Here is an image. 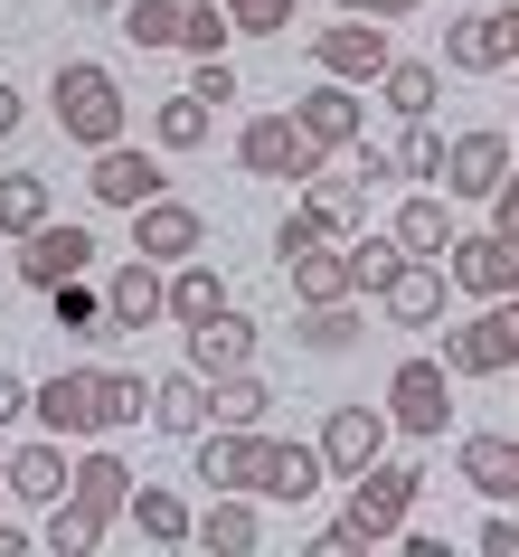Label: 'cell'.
I'll use <instances>...</instances> for the list:
<instances>
[{
    "label": "cell",
    "instance_id": "23",
    "mask_svg": "<svg viewBox=\"0 0 519 557\" xmlns=\"http://www.w3.org/2000/svg\"><path fill=\"white\" fill-rule=\"evenodd\" d=\"M444 369H454V379H501V369H510V341H501V322H491V302L472 312V322L444 331Z\"/></svg>",
    "mask_w": 519,
    "mask_h": 557
},
{
    "label": "cell",
    "instance_id": "9",
    "mask_svg": "<svg viewBox=\"0 0 519 557\" xmlns=\"http://www.w3.org/2000/svg\"><path fill=\"white\" fill-rule=\"evenodd\" d=\"M444 274H454V294H472V302H501V294H519V236H501V227H482V236H454Z\"/></svg>",
    "mask_w": 519,
    "mask_h": 557
},
{
    "label": "cell",
    "instance_id": "18",
    "mask_svg": "<svg viewBox=\"0 0 519 557\" xmlns=\"http://www.w3.org/2000/svg\"><path fill=\"white\" fill-rule=\"evenodd\" d=\"M321 482H331V454H321V444H302V435L274 444V435H264V463H256V492L264 500H293V510H302Z\"/></svg>",
    "mask_w": 519,
    "mask_h": 557
},
{
    "label": "cell",
    "instance_id": "3",
    "mask_svg": "<svg viewBox=\"0 0 519 557\" xmlns=\"http://www.w3.org/2000/svg\"><path fill=\"white\" fill-rule=\"evenodd\" d=\"M387 425L416 444H434L454 425V369L444 359H397V379H387Z\"/></svg>",
    "mask_w": 519,
    "mask_h": 557
},
{
    "label": "cell",
    "instance_id": "34",
    "mask_svg": "<svg viewBox=\"0 0 519 557\" xmlns=\"http://www.w3.org/2000/svg\"><path fill=\"white\" fill-rule=\"evenodd\" d=\"M76 500L86 510H104V520H123V500H133V472H123V454H76Z\"/></svg>",
    "mask_w": 519,
    "mask_h": 557
},
{
    "label": "cell",
    "instance_id": "30",
    "mask_svg": "<svg viewBox=\"0 0 519 557\" xmlns=\"http://www.w3.org/2000/svg\"><path fill=\"white\" fill-rule=\"evenodd\" d=\"M454 208H444V199H434V189H416V199H406L397 208V246H406V256H454Z\"/></svg>",
    "mask_w": 519,
    "mask_h": 557
},
{
    "label": "cell",
    "instance_id": "29",
    "mask_svg": "<svg viewBox=\"0 0 519 557\" xmlns=\"http://www.w3.org/2000/svg\"><path fill=\"white\" fill-rule=\"evenodd\" d=\"M378 95H387V114H397V123H425L434 95H444V66H434V58H397L387 76H378Z\"/></svg>",
    "mask_w": 519,
    "mask_h": 557
},
{
    "label": "cell",
    "instance_id": "12",
    "mask_svg": "<svg viewBox=\"0 0 519 557\" xmlns=\"http://www.w3.org/2000/svg\"><path fill=\"white\" fill-rule=\"evenodd\" d=\"M444 284H454L444 256H406L397 274L378 284V312H387L397 331H434V322H444Z\"/></svg>",
    "mask_w": 519,
    "mask_h": 557
},
{
    "label": "cell",
    "instance_id": "46",
    "mask_svg": "<svg viewBox=\"0 0 519 557\" xmlns=\"http://www.w3.org/2000/svg\"><path fill=\"white\" fill-rule=\"evenodd\" d=\"M491 227H501V236H519V161H510V180L491 189Z\"/></svg>",
    "mask_w": 519,
    "mask_h": 557
},
{
    "label": "cell",
    "instance_id": "48",
    "mask_svg": "<svg viewBox=\"0 0 519 557\" xmlns=\"http://www.w3.org/2000/svg\"><path fill=\"white\" fill-rule=\"evenodd\" d=\"M20 416H29V379H20V369H0V425H20Z\"/></svg>",
    "mask_w": 519,
    "mask_h": 557
},
{
    "label": "cell",
    "instance_id": "11",
    "mask_svg": "<svg viewBox=\"0 0 519 557\" xmlns=\"http://www.w3.org/2000/svg\"><path fill=\"white\" fill-rule=\"evenodd\" d=\"M104 312H114V331H151V322H171V264L123 256L114 274H104Z\"/></svg>",
    "mask_w": 519,
    "mask_h": 557
},
{
    "label": "cell",
    "instance_id": "6",
    "mask_svg": "<svg viewBox=\"0 0 519 557\" xmlns=\"http://www.w3.org/2000/svg\"><path fill=\"white\" fill-rule=\"evenodd\" d=\"M312 66H321V76H341V86H378V76L397 66V48H387V29H369V20L349 10V20L312 29Z\"/></svg>",
    "mask_w": 519,
    "mask_h": 557
},
{
    "label": "cell",
    "instance_id": "10",
    "mask_svg": "<svg viewBox=\"0 0 519 557\" xmlns=\"http://www.w3.org/2000/svg\"><path fill=\"white\" fill-rule=\"evenodd\" d=\"M208 246V218L189 199H171V189H161V199H143L133 208V256H151V264H189Z\"/></svg>",
    "mask_w": 519,
    "mask_h": 557
},
{
    "label": "cell",
    "instance_id": "13",
    "mask_svg": "<svg viewBox=\"0 0 519 557\" xmlns=\"http://www.w3.org/2000/svg\"><path fill=\"white\" fill-rule=\"evenodd\" d=\"M293 123L312 133L321 151H359V133H369V104H359V86H341V76H321V86L293 95Z\"/></svg>",
    "mask_w": 519,
    "mask_h": 557
},
{
    "label": "cell",
    "instance_id": "8",
    "mask_svg": "<svg viewBox=\"0 0 519 557\" xmlns=\"http://www.w3.org/2000/svg\"><path fill=\"white\" fill-rule=\"evenodd\" d=\"M29 416L48 435H104V369H58V379H38Z\"/></svg>",
    "mask_w": 519,
    "mask_h": 557
},
{
    "label": "cell",
    "instance_id": "58",
    "mask_svg": "<svg viewBox=\"0 0 519 557\" xmlns=\"http://www.w3.org/2000/svg\"><path fill=\"white\" fill-rule=\"evenodd\" d=\"M510 143H519V133H510Z\"/></svg>",
    "mask_w": 519,
    "mask_h": 557
},
{
    "label": "cell",
    "instance_id": "49",
    "mask_svg": "<svg viewBox=\"0 0 519 557\" xmlns=\"http://www.w3.org/2000/svg\"><path fill=\"white\" fill-rule=\"evenodd\" d=\"M482 557H519V520H482Z\"/></svg>",
    "mask_w": 519,
    "mask_h": 557
},
{
    "label": "cell",
    "instance_id": "42",
    "mask_svg": "<svg viewBox=\"0 0 519 557\" xmlns=\"http://www.w3.org/2000/svg\"><path fill=\"white\" fill-rule=\"evenodd\" d=\"M227 38H236L227 10H218V0H189V38H180V48H189V58H218Z\"/></svg>",
    "mask_w": 519,
    "mask_h": 557
},
{
    "label": "cell",
    "instance_id": "33",
    "mask_svg": "<svg viewBox=\"0 0 519 557\" xmlns=\"http://www.w3.org/2000/svg\"><path fill=\"white\" fill-rule=\"evenodd\" d=\"M264 407H274V387H264L256 369H227V379H208V425H264Z\"/></svg>",
    "mask_w": 519,
    "mask_h": 557
},
{
    "label": "cell",
    "instance_id": "31",
    "mask_svg": "<svg viewBox=\"0 0 519 557\" xmlns=\"http://www.w3.org/2000/svg\"><path fill=\"white\" fill-rule=\"evenodd\" d=\"M58 218V199H48V171H10L0 180V236H38Z\"/></svg>",
    "mask_w": 519,
    "mask_h": 557
},
{
    "label": "cell",
    "instance_id": "25",
    "mask_svg": "<svg viewBox=\"0 0 519 557\" xmlns=\"http://www.w3.org/2000/svg\"><path fill=\"white\" fill-rule=\"evenodd\" d=\"M454 472L472 482V492H491V500H519V444L510 435H462L454 444Z\"/></svg>",
    "mask_w": 519,
    "mask_h": 557
},
{
    "label": "cell",
    "instance_id": "5",
    "mask_svg": "<svg viewBox=\"0 0 519 557\" xmlns=\"http://www.w3.org/2000/svg\"><path fill=\"white\" fill-rule=\"evenodd\" d=\"M519 143L501 133V123H472V133H454L444 143V199H491L501 180H510Z\"/></svg>",
    "mask_w": 519,
    "mask_h": 557
},
{
    "label": "cell",
    "instance_id": "43",
    "mask_svg": "<svg viewBox=\"0 0 519 557\" xmlns=\"http://www.w3.org/2000/svg\"><path fill=\"white\" fill-rule=\"evenodd\" d=\"M227 20H236L246 38H284V29H293V0H227Z\"/></svg>",
    "mask_w": 519,
    "mask_h": 557
},
{
    "label": "cell",
    "instance_id": "41",
    "mask_svg": "<svg viewBox=\"0 0 519 557\" xmlns=\"http://www.w3.org/2000/svg\"><path fill=\"white\" fill-rule=\"evenodd\" d=\"M104 425H151V379L104 369Z\"/></svg>",
    "mask_w": 519,
    "mask_h": 557
},
{
    "label": "cell",
    "instance_id": "4",
    "mask_svg": "<svg viewBox=\"0 0 519 557\" xmlns=\"http://www.w3.org/2000/svg\"><path fill=\"white\" fill-rule=\"evenodd\" d=\"M236 161H246L256 180H302V189H312L331 151H321V143H312V133H302L293 114H256L246 133H236Z\"/></svg>",
    "mask_w": 519,
    "mask_h": 557
},
{
    "label": "cell",
    "instance_id": "14",
    "mask_svg": "<svg viewBox=\"0 0 519 557\" xmlns=\"http://www.w3.org/2000/svg\"><path fill=\"white\" fill-rule=\"evenodd\" d=\"M387 407H331V425H321V454H331V482H359V472L387 454Z\"/></svg>",
    "mask_w": 519,
    "mask_h": 557
},
{
    "label": "cell",
    "instance_id": "24",
    "mask_svg": "<svg viewBox=\"0 0 519 557\" xmlns=\"http://www.w3.org/2000/svg\"><path fill=\"white\" fill-rule=\"evenodd\" d=\"M151 435H208V379L199 369H171V379H151Z\"/></svg>",
    "mask_w": 519,
    "mask_h": 557
},
{
    "label": "cell",
    "instance_id": "47",
    "mask_svg": "<svg viewBox=\"0 0 519 557\" xmlns=\"http://www.w3.org/2000/svg\"><path fill=\"white\" fill-rule=\"evenodd\" d=\"M359 180H369V189H378V180H397V151L369 143V133H359Z\"/></svg>",
    "mask_w": 519,
    "mask_h": 557
},
{
    "label": "cell",
    "instance_id": "32",
    "mask_svg": "<svg viewBox=\"0 0 519 557\" xmlns=\"http://www.w3.org/2000/svg\"><path fill=\"white\" fill-rule=\"evenodd\" d=\"M208 133H218V104H199L189 86L161 95V114H151V143H161V151H199Z\"/></svg>",
    "mask_w": 519,
    "mask_h": 557
},
{
    "label": "cell",
    "instance_id": "39",
    "mask_svg": "<svg viewBox=\"0 0 519 557\" xmlns=\"http://www.w3.org/2000/svg\"><path fill=\"white\" fill-rule=\"evenodd\" d=\"M397 264H406L397 227H359V236H349V274H359V294H378V284H387Z\"/></svg>",
    "mask_w": 519,
    "mask_h": 557
},
{
    "label": "cell",
    "instance_id": "17",
    "mask_svg": "<svg viewBox=\"0 0 519 557\" xmlns=\"http://www.w3.org/2000/svg\"><path fill=\"white\" fill-rule=\"evenodd\" d=\"M256 463H264V425H208L199 435V482L208 492H256Z\"/></svg>",
    "mask_w": 519,
    "mask_h": 557
},
{
    "label": "cell",
    "instance_id": "15",
    "mask_svg": "<svg viewBox=\"0 0 519 557\" xmlns=\"http://www.w3.org/2000/svg\"><path fill=\"white\" fill-rule=\"evenodd\" d=\"M510 58H519V38H510L501 10H462L454 29H444V66H454V76H501Z\"/></svg>",
    "mask_w": 519,
    "mask_h": 557
},
{
    "label": "cell",
    "instance_id": "37",
    "mask_svg": "<svg viewBox=\"0 0 519 557\" xmlns=\"http://www.w3.org/2000/svg\"><path fill=\"white\" fill-rule=\"evenodd\" d=\"M123 38L133 48H180L189 38V0H123Z\"/></svg>",
    "mask_w": 519,
    "mask_h": 557
},
{
    "label": "cell",
    "instance_id": "26",
    "mask_svg": "<svg viewBox=\"0 0 519 557\" xmlns=\"http://www.w3.org/2000/svg\"><path fill=\"white\" fill-rule=\"evenodd\" d=\"M123 520L143 529L151 548H189V529H199V510L180 492H161V482H133V500H123Z\"/></svg>",
    "mask_w": 519,
    "mask_h": 557
},
{
    "label": "cell",
    "instance_id": "50",
    "mask_svg": "<svg viewBox=\"0 0 519 557\" xmlns=\"http://www.w3.org/2000/svg\"><path fill=\"white\" fill-rule=\"evenodd\" d=\"M491 322H501V341H510V369H519V294H501V302H491Z\"/></svg>",
    "mask_w": 519,
    "mask_h": 557
},
{
    "label": "cell",
    "instance_id": "45",
    "mask_svg": "<svg viewBox=\"0 0 519 557\" xmlns=\"http://www.w3.org/2000/svg\"><path fill=\"white\" fill-rule=\"evenodd\" d=\"M189 95H199V104H236V66H227V58H199Z\"/></svg>",
    "mask_w": 519,
    "mask_h": 557
},
{
    "label": "cell",
    "instance_id": "38",
    "mask_svg": "<svg viewBox=\"0 0 519 557\" xmlns=\"http://www.w3.org/2000/svg\"><path fill=\"white\" fill-rule=\"evenodd\" d=\"M293 341H302L312 359H341L349 341H359V312H349V302H302V322H293Z\"/></svg>",
    "mask_w": 519,
    "mask_h": 557
},
{
    "label": "cell",
    "instance_id": "40",
    "mask_svg": "<svg viewBox=\"0 0 519 557\" xmlns=\"http://www.w3.org/2000/svg\"><path fill=\"white\" fill-rule=\"evenodd\" d=\"M397 180H444V133H434V123H406V143H397Z\"/></svg>",
    "mask_w": 519,
    "mask_h": 557
},
{
    "label": "cell",
    "instance_id": "53",
    "mask_svg": "<svg viewBox=\"0 0 519 557\" xmlns=\"http://www.w3.org/2000/svg\"><path fill=\"white\" fill-rule=\"evenodd\" d=\"M0 557H29V539H20V529H10V520H0Z\"/></svg>",
    "mask_w": 519,
    "mask_h": 557
},
{
    "label": "cell",
    "instance_id": "28",
    "mask_svg": "<svg viewBox=\"0 0 519 557\" xmlns=\"http://www.w3.org/2000/svg\"><path fill=\"white\" fill-rule=\"evenodd\" d=\"M302 208L321 218V236H341V246H349V236L369 227V180H359V171H349V180H331V171H321V180H312V199H302Z\"/></svg>",
    "mask_w": 519,
    "mask_h": 557
},
{
    "label": "cell",
    "instance_id": "19",
    "mask_svg": "<svg viewBox=\"0 0 519 557\" xmlns=\"http://www.w3.org/2000/svg\"><path fill=\"white\" fill-rule=\"evenodd\" d=\"M189 548H208V557H256V548H264L256 492H218V500L199 510V529H189Z\"/></svg>",
    "mask_w": 519,
    "mask_h": 557
},
{
    "label": "cell",
    "instance_id": "51",
    "mask_svg": "<svg viewBox=\"0 0 519 557\" xmlns=\"http://www.w3.org/2000/svg\"><path fill=\"white\" fill-rule=\"evenodd\" d=\"M10 133H20V86L0 76V143H10Z\"/></svg>",
    "mask_w": 519,
    "mask_h": 557
},
{
    "label": "cell",
    "instance_id": "56",
    "mask_svg": "<svg viewBox=\"0 0 519 557\" xmlns=\"http://www.w3.org/2000/svg\"><path fill=\"white\" fill-rule=\"evenodd\" d=\"M501 20H510V38H519V0H510V10H501Z\"/></svg>",
    "mask_w": 519,
    "mask_h": 557
},
{
    "label": "cell",
    "instance_id": "55",
    "mask_svg": "<svg viewBox=\"0 0 519 557\" xmlns=\"http://www.w3.org/2000/svg\"><path fill=\"white\" fill-rule=\"evenodd\" d=\"M0 500H10V454H0Z\"/></svg>",
    "mask_w": 519,
    "mask_h": 557
},
{
    "label": "cell",
    "instance_id": "1",
    "mask_svg": "<svg viewBox=\"0 0 519 557\" xmlns=\"http://www.w3.org/2000/svg\"><path fill=\"white\" fill-rule=\"evenodd\" d=\"M48 114H58V133L76 151H104V143H123L133 104H123V76L104 58H58V76H48Z\"/></svg>",
    "mask_w": 519,
    "mask_h": 557
},
{
    "label": "cell",
    "instance_id": "35",
    "mask_svg": "<svg viewBox=\"0 0 519 557\" xmlns=\"http://www.w3.org/2000/svg\"><path fill=\"white\" fill-rule=\"evenodd\" d=\"M58 331H76V341H114V312H104V284H86V274H66L58 294Z\"/></svg>",
    "mask_w": 519,
    "mask_h": 557
},
{
    "label": "cell",
    "instance_id": "57",
    "mask_svg": "<svg viewBox=\"0 0 519 557\" xmlns=\"http://www.w3.org/2000/svg\"><path fill=\"white\" fill-rule=\"evenodd\" d=\"M341 10H369V0H341Z\"/></svg>",
    "mask_w": 519,
    "mask_h": 557
},
{
    "label": "cell",
    "instance_id": "36",
    "mask_svg": "<svg viewBox=\"0 0 519 557\" xmlns=\"http://www.w3.org/2000/svg\"><path fill=\"white\" fill-rule=\"evenodd\" d=\"M104 529H114V520H104V510H86L76 492L48 500V548H58V557H95V548H104Z\"/></svg>",
    "mask_w": 519,
    "mask_h": 557
},
{
    "label": "cell",
    "instance_id": "27",
    "mask_svg": "<svg viewBox=\"0 0 519 557\" xmlns=\"http://www.w3.org/2000/svg\"><path fill=\"white\" fill-rule=\"evenodd\" d=\"M227 312V274L208 256H189V264H171V322L180 331H199V322H218Z\"/></svg>",
    "mask_w": 519,
    "mask_h": 557
},
{
    "label": "cell",
    "instance_id": "52",
    "mask_svg": "<svg viewBox=\"0 0 519 557\" xmlns=\"http://www.w3.org/2000/svg\"><path fill=\"white\" fill-rule=\"evenodd\" d=\"M406 10H425V0H369V20H406Z\"/></svg>",
    "mask_w": 519,
    "mask_h": 557
},
{
    "label": "cell",
    "instance_id": "21",
    "mask_svg": "<svg viewBox=\"0 0 519 557\" xmlns=\"http://www.w3.org/2000/svg\"><path fill=\"white\" fill-rule=\"evenodd\" d=\"M76 492V463H66V435H38L10 454V500H66Z\"/></svg>",
    "mask_w": 519,
    "mask_h": 557
},
{
    "label": "cell",
    "instance_id": "2",
    "mask_svg": "<svg viewBox=\"0 0 519 557\" xmlns=\"http://www.w3.org/2000/svg\"><path fill=\"white\" fill-rule=\"evenodd\" d=\"M416 492H425V472L378 454V463L349 482V510H341V520L359 529V548H387V539H406V520H416Z\"/></svg>",
    "mask_w": 519,
    "mask_h": 557
},
{
    "label": "cell",
    "instance_id": "16",
    "mask_svg": "<svg viewBox=\"0 0 519 557\" xmlns=\"http://www.w3.org/2000/svg\"><path fill=\"white\" fill-rule=\"evenodd\" d=\"M86 189H95L104 208H143V199L171 189V171H161L151 151H133V143H104V151H95V171H86Z\"/></svg>",
    "mask_w": 519,
    "mask_h": 557
},
{
    "label": "cell",
    "instance_id": "20",
    "mask_svg": "<svg viewBox=\"0 0 519 557\" xmlns=\"http://www.w3.org/2000/svg\"><path fill=\"white\" fill-rule=\"evenodd\" d=\"M256 341H264V331H256V322H246V312L227 302L218 322H199V331H189V369H199V379H227V369H256Z\"/></svg>",
    "mask_w": 519,
    "mask_h": 557
},
{
    "label": "cell",
    "instance_id": "44",
    "mask_svg": "<svg viewBox=\"0 0 519 557\" xmlns=\"http://www.w3.org/2000/svg\"><path fill=\"white\" fill-rule=\"evenodd\" d=\"M302 246H321V218H312V208H284V227H274V256H302Z\"/></svg>",
    "mask_w": 519,
    "mask_h": 557
},
{
    "label": "cell",
    "instance_id": "7",
    "mask_svg": "<svg viewBox=\"0 0 519 557\" xmlns=\"http://www.w3.org/2000/svg\"><path fill=\"white\" fill-rule=\"evenodd\" d=\"M95 256H104V246H95V227H76V218H48V227L38 236H20V284H29V294H58L66 274H95Z\"/></svg>",
    "mask_w": 519,
    "mask_h": 557
},
{
    "label": "cell",
    "instance_id": "54",
    "mask_svg": "<svg viewBox=\"0 0 519 557\" xmlns=\"http://www.w3.org/2000/svg\"><path fill=\"white\" fill-rule=\"evenodd\" d=\"M66 10H86V20H104V10H123V0H66Z\"/></svg>",
    "mask_w": 519,
    "mask_h": 557
},
{
    "label": "cell",
    "instance_id": "22",
    "mask_svg": "<svg viewBox=\"0 0 519 557\" xmlns=\"http://www.w3.org/2000/svg\"><path fill=\"white\" fill-rule=\"evenodd\" d=\"M284 274H293V302H349V294H359V274H349V246H341V236L302 246Z\"/></svg>",
    "mask_w": 519,
    "mask_h": 557
}]
</instances>
